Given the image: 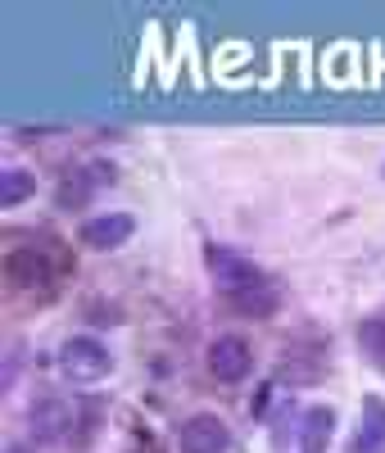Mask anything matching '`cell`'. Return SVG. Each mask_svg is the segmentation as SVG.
<instances>
[{
  "instance_id": "6da1fadb",
  "label": "cell",
  "mask_w": 385,
  "mask_h": 453,
  "mask_svg": "<svg viewBox=\"0 0 385 453\" xmlns=\"http://www.w3.org/2000/svg\"><path fill=\"white\" fill-rule=\"evenodd\" d=\"M204 268H209V277L218 281V290H222L241 313H254V318L273 313L277 290H273V281H267L245 254H236L231 245H204Z\"/></svg>"
},
{
  "instance_id": "7a4b0ae2",
  "label": "cell",
  "mask_w": 385,
  "mask_h": 453,
  "mask_svg": "<svg viewBox=\"0 0 385 453\" xmlns=\"http://www.w3.org/2000/svg\"><path fill=\"white\" fill-rule=\"evenodd\" d=\"M59 367L73 381H100V376L113 372V358L96 335H68L64 349H59Z\"/></svg>"
},
{
  "instance_id": "3957f363",
  "label": "cell",
  "mask_w": 385,
  "mask_h": 453,
  "mask_svg": "<svg viewBox=\"0 0 385 453\" xmlns=\"http://www.w3.org/2000/svg\"><path fill=\"white\" fill-rule=\"evenodd\" d=\"M177 444L181 453H227L231 449V431L218 412H190L177 426Z\"/></svg>"
},
{
  "instance_id": "277c9868",
  "label": "cell",
  "mask_w": 385,
  "mask_h": 453,
  "mask_svg": "<svg viewBox=\"0 0 385 453\" xmlns=\"http://www.w3.org/2000/svg\"><path fill=\"white\" fill-rule=\"evenodd\" d=\"M50 254H59V250L55 245H19V250H10V263H5L10 281L27 286V290H36V286L46 290L59 277V268H50Z\"/></svg>"
},
{
  "instance_id": "5b68a950",
  "label": "cell",
  "mask_w": 385,
  "mask_h": 453,
  "mask_svg": "<svg viewBox=\"0 0 385 453\" xmlns=\"http://www.w3.org/2000/svg\"><path fill=\"white\" fill-rule=\"evenodd\" d=\"M350 453H385V399L381 395H363V412L354 422Z\"/></svg>"
},
{
  "instance_id": "8992f818",
  "label": "cell",
  "mask_w": 385,
  "mask_h": 453,
  "mask_svg": "<svg viewBox=\"0 0 385 453\" xmlns=\"http://www.w3.org/2000/svg\"><path fill=\"white\" fill-rule=\"evenodd\" d=\"M250 345L241 335H218L209 345V372L218 376V381H241V376L250 372Z\"/></svg>"
},
{
  "instance_id": "52a82bcc",
  "label": "cell",
  "mask_w": 385,
  "mask_h": 453,
  "mask_svg": "<svg viewBox=\"0 0 385 453\" xmlns=\"http://www.w3.org/2000/svg\"><path fill=\"white\" fill-rule=\"evenodd\" d=\"M132 232H136V218L123 213V209L96 213V218H87V226H82L87 245H96V250H119L123 241H132Z\"/></svg>"
},
{
  "instance_id": "ba28073f",
  "label": "cell",
  "mask_w": 385,
  "mask_h": 453,
  "mask_svg": "<svg viewBox=\"0 0 385 453\" xmlns=\"http://www.w3.org/2000/svg\"><path fill=\"white\" fill-rule=\"evenodd\" d=\"M68 403L59 399V395H42L32 403V435L36 440H59L64 431H68Z\"/></svg>"
},
{
  "instance_id": "9c48e42d",
  "label": "cell",
  "mask_w": 385,
  "mask_h": 453,
  "mask_svg": "<svg viewBox=\"0 0 385 453\" xmlns=\"http://www.w3.org/2000/svg\"><path fill=\"white\" fill-rule=\"evenodd\" d=\"M331 426H335V412L327 403H313L304 412V422H299V453H327Z\"/></svg>"
},
{
  "instance_id": "30bf717a",
  "label": "cell",
  "mask_w": 385,
  "mask_h": 453,
  "mask_svg": "<svg viewBox=\"0 0 385 453\" xmlns=\"http://www.w3.org/2000/svg\"><path fill=\"white\" fill-rule=\"evenodd\" d=\"M32 191H36V181H32L27 168H19V164H5V168H0V209L23 204Z\"/></svg>"
},
{
  "instance_id": "8fae6325",
  "label": "cell",
  "mask_w": 385,
  "mask_h": 453,
  "mask_svg": "<svg viewBox=\"0 0 385 453\" xmlns=\"http://www.w3.org/2000/svg\"><path fill=\"white\" fill-rule=\"evenodd\" d=\"M113 177V164H82L77 173H68V186H64V200H82V196H91L96 186H104Z\"/></svg>"
},
{
  "instance_id": "7c38bea8",
  "label": "cell",
  "mask_w": 385,
  "mask_h": 453,
  "mask_svg": "<svg viewBox=\"0 0 385 453\" xmlns=\"http://www.w3.org/2000/svg\"><path fill=\"white\" fill-rule=\"evenodd\" d=\"M358 349L367 354V363H376L385 372V318H372L358 326Z\"/></svg>"
},
{
  "instance_id": "4fadbf2b",
  "label": "cell",
  "mask_w": 385,
  "mask_h": 453,
  "mask_svg": "<svg viewBox=\"0 0 385 453\" xmlns=\"http://www.w3.org/2000/svg\"><path fill=\"white\" fill-rule=\"evenodd\" d=\"M5 453H23V449H19V444H10V449H5Z\"/></svg>"
}]
</instances>
